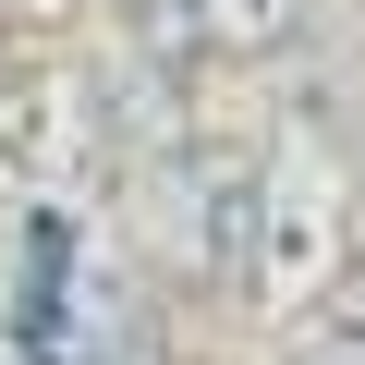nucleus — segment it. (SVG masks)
Returning <instances> with one entry per match:
<instances>
[{
  "label": "nucleus",
  "mask_w": 365,
  "mask_h": 365,
  "mask_svg": "<svg viewBox=\"0 0 365 365\" xmlns=\"http://www.w3.org/2000/svg\"><path fill=\"white\" fill-rule=\"evenodd\" d=\"M365 256V170L329 110H292L280 146L256 158V220H244V292L292 329L341 268Z\"/></svg>",
  "instance_id": "f257e3e1"
},
{
  "label": "nucleus",
  "mask_w": 365,
  "mask_h": 365,
  "mask_svg": "<svg viewBox=\"0 0 365 365\" xmlns=\"http://www.w3.org/2000/svg\"><path fill=\"white\" fill-rule=\"evenodd\" d=\"M304 13L317 0H182V25H195L207 61H280L304 37Z\"/></svg>",
  "instance_id": "f03ea898"
},
{
  "label": "nucleus",
  "mask_w": 365,
  "mask_h": 365,
  "mask_svg": "<svg viewBox=\"0 0 365 365\" xmlns=\"http://www.w3.org/2000/svg\"><path fill=\"white\" fill-rule=\"evenodd\" d=\"M292 341H304V365H365V256L292 317Z\"/></svg>",
  "instance_id": "7ed1b4c3"
},
{
  "label": "nucleus",
  "mask_w": 365,
  "mask_h": 365,
  "mask_svg": "<svg viewBox=\"0 0 365 365\" xmlns=\"http://www.w3.org/2000/svg\"><path fill=\"white\" fill-rule=\"evenodd\" d=\"M0 13H13V25H49V13H61V0H0Z\"/></svg>",
  "instance_id": "20e7f679"
},
{
  "label": "nucleus",
  "mask_w": 365,
  "mask_h": 365,
  "mask_svg": "<svg viewBox=\"0 0 365 365\" xmlns=\"http://www.w3.org/2000/svg\"><path fill=\"white\" fill-rule=\"evenodd\" d=\"M0 365H37V353H25V341H13V329H0Z\"/></svg>",
  "instance_id": "39448f33"
}]
</instances>
